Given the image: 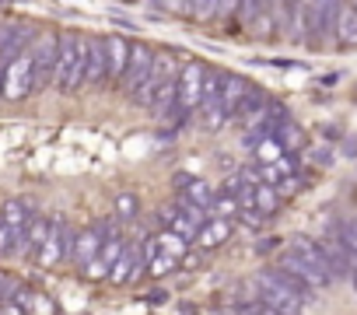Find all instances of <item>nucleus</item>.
<instances>
[{"instance_id": "nucleus-1", "label": "nucleus", "mask_w": 357, "mask_h": 315, "mask_svg": "<svg viewBox=\"0 0 357 315\" xmlns=\"http://www.w3.org/2000/svg\"><path fill=\"white\" fill-rule=\"evenodd\" d=\"M252 284H256V294H259L270 308H277L280 315H301L305 305L315 298L312 287L291 280V277H287L284 270H277V266H263V270L252 277Z\"/></svg>"}, {"instance_id": "nucleus-2", "label": "nucleus", "mask_w": 357, "mask_h": 315, "mask_svg": "<svg viewBox=\"0 0 357 315\" xmlns=\"http://www.w3.org/2000/svg\"><path fill=\"white\" fill-rule=\"evenodd\" d=\"M53 88L60 95H77L81 88H88V36L70 32V29L60 32Z\"/></svg>"}, {"instance_id": "nucleus-3", "label": "nucleus", "mask_w": 357, "mask_h": 315, "mask_svg": "<svg viewBox=\"0 0 357 315\" xmlns=\"http://www.w3.org/2000/svg\"><path fill=\"white\" fill-rule=\"evenodd\" d=\"M39 95L36 91V67H32V49H22L8 60L4 67V88H0V98L4 102H25Z\"/></svg>"}, {"instance_id": "nucleus-4", "label": "nucleus", "mask_w": 357, "mask_h": 315, "mask_svg": "<svg viewBox=\"0 0 357 315\" xmlns=\"http://www.w3.org/2000/svg\"><path fill=\"white\" fill-rule=\"evenodd\" d=\"M340 11V0H305V46L322 49L333 39V22Z\"/></svg>"}, {"instance_id": "nucleus-5", "label": "nucleus", "mask_w": 357, "mask_h": 315, "mask_svg": "<svg viewBox=\"0 0 357 315\" xmlns=\"http://www.w3.org/2000/svg\"><path fill=\"white\" fill-rule=\"evenodd\" d=\"M74 238H77V231H74L67 221H53V224H50L46 242H43V245H39V252L32 256V259H36V266H43V270H56V266L70 263Z\"/></svg>"}, {"instance_id": "nucleus-6", "label": "nucleus", "mask_w": 357, "mask_h": 315, "mask_svg": "<svg viewBox=\"0 0 357 315\" xmlns=\"http://www.w3.org/2000/svg\"><path fill=\"white\" fill-rule=\"evenodd\" d=\"M56 46H60V32L56 29H43L32 39V67H36V91L53 88V70H56Z\"/></svg>"}, {"instance_id": "nucleus-7", "label": "nucleus", "mask_w": 357, "mask_h": 315, "mask_svg": "<svg viewBox=\"0 0 357 315\" xmlns=\"http://www.w3.org/2000/svg\"><path fill=\"white\" fill-rule=\"evenodd\" d=\"M151 67H154V46H147V43H130V60H126V70H123L116 91L126 95V98H133V95L144 88V81L151 77Z\"/></svg>"}, {"instance_id": "nucleus-8", "label": "nucleus", "mask_w": 357, "mask_h": 315, "mask_svg": "<svg viewBox=\"0 0 357 315\" xmlns=\"http://www.w3.org/2000/svg\"><path fill=\"white\" fill-rule=\"evenodd\" d=\"M204 77L207 63L204 60H186L178 67V112H197L204 102Z\"/></svg>"}, {"instance_id": "nucleus-9", "label": "nucleus", "mask_w": 357, "mask_h": 315, "mask_svg": "<svg viewBox=\"0 0 357 315\" xmlns=\"http://www.w3.org/2000/svg\"><path fill=\"white\" fill-rule=\"evenodd\" d=\"M277 270H284L291 280H298V284H305V287H312V291H326L329 284H333V277L326 273V270H319L315 263H308V259H301L294 249H287V252H280L277 256V263H273Z\"/></svg>"}, {"instance_id": "nucleus-10", "label": "nucleus", "mask_w": 357, "mask_h": 315, "mask_svg": "<svg viewBox=\"0 0 357 315\" xmlns=\"http://www.w3.org/2000/svg\"><path fill=\"white\" fill-rule=\"evenodd\" d=\"M178 70H175V53H168V49H154V67H151V77L144 81V88L130 98L137 109H151L154 105V98H158V91H161V84L168 81V77H175Z\"/></svg>"}, {"instance_id": "nucleus-11", "label": "nucleus", "mask_w": 357, "mask_h": 315, "mask_svg": "<svg viewBox=\"0 0 357 315\" xmlns=\"http://www.w3.org/2000/svg\"><path fill=\"white\" fill-rule=\"evenodd\" d=\"M112 231H116V228H112V221H91V224H84V231H77V238H74L70 263H74L77 270H84V266L98 256L102 242H105Z\"/></svg>"}, {"instance_id": "nucleus-12", "label": "nucleus", "mask_w": 357, "mask_h": 315, "mask_svg": "<svg viewBox=\"0 0 357 315\" xmlns=\"http://www.w3.org/2000/svg\"><path fill=\"white\" fill-rule=\"evenodd\" d=\"M154 242H158V249H154V259H151V266H147V277H165V273H172L178 263H183L186 238H178V235H172V231H158Z\"/></svg>"}, {"instance_id": "nucleus-13", "label": "nucleus", "mask_w": 357, "mask_h": 315, "mask_svg": "<svg viewBox=\"0 0 357 315\" xmlns=\"http://www.w3.org/2000/svg\"><path fill=\"white\" fill-rule=\"evenodd\" d=\"M123 249H126V238H123L119 231H112V235L102 242L98 256L81 270V277H84V280H109V273H112V266H116V259H119Z\"/></svg>"}, {"instance_id": "nucleus-14", "label": "nucleus", "mask_w": 357, "mask_h": 315, "mask_svg": "<svg viewBox=\"0 0 357 315\" xmlns=\"http://www.w3.org/2000/svg\"><path fill=\"white\" fill-rule=\"evenodd\" d=\"M11 301H18L29 315H60L56 298H50L46 291L29 287V284H22V280H15V287H11Z\"/></svg>"}, {"instance_id": "nucleus-15", "label": "nucleus", "mask_w": 357, "mask_h": 315, "mask_svg": "<svg viewBox=\"0 0 357 315\" xmlns=\"http://www.w3.org/2000/svg\"><path fill=\"white\" fill-rule=\"evenodd\" d=\"M50 224H53V217H43L39 210H32V217H29L22 238L15 242V252L11 256H36L39 245L46 242V235H50Z\"/></svg>"}, {"instance_id": "nucleus-16", "label": "nucleus", "mask_w": 357, "mask_h": 315, "mask_svg": "<svg viewBox=\"0 0 357 315\" xmlns=\"http://www.w3.org/2000/svg\"><path fill=\"white\" fill-rule=\"evenodd\" d=\"M333 39L343 49H357V4L354 0H340V11L333 22Z\"/></svg>"}, {"instance_id": "nucleus-17", "label": "nucleus", "mask_w": 357, "mask_h": 315, "mask_svg": "<svg viewBox=\"0 0 357 315\" xmlns=\"http://www.w3.org/2000/svg\"><path fill=\"white\" fill-rule=\"evenodd\" d=\"M231 235H235V221H228V217H207V221L200 224V231H197L193 242H197L200 252H211V249L225 245Z\"/></svg>"}, {"instance_id": "nucleus-18", "label": "nucleus", "mask_w": 357, "mask_h": 315, "mask_svg": "<svg viewBox=\"0 0 357 315\" xmlns=\"http://www.w3.org/2000/svg\"><path fill=\"white\" fill-rule=\"evenodd\" d=\"M109 43V56H105V88H116L123 70H126V60H130V39L123 36H105Z\"/></svg>"}, {"instance_id": "nucleus-19", "label": "nucleus", "mask_w": 357, "mask_h": 315, "mask_svg": "<svg viewBox=\"0 0 357 315\" xmlns=\"http://www.w3.org/2000/svg\"><path fill=\"white\" fill-rule=\"evenodd\" d=\"M36 32L39 29H32V25H0V56L11 60L15 53L29 49L32 39H36Z\"/></svg>"}, {"instance_id": "nucleus-20", "label": "nucleus", "mask_w": 357, "mask_h": 315, "mask_svg": "<svg viewBox=\"0 0 357 315\" xmlns=\"http://www.w3.org/2000/svg\"><path fill=\"white\" fill-rule=\"evenodd\" d=\"M277 22L294 43L305 39V0H277Z\"/></svg>"}, {"instance_id": "nucleus-21", "label": "nucleus", "mask_w": 357, "mask_h": 315, "mask_svg": "<svg viewBox=\"0 0 357 315\" xmlns=\"http://www.w3.org/2000/svg\"><path fill=\"white\" fill-rule=\"evenodd\" d=\"M105 56H109L105 36H88V88H105Z\"/></svg>"}, {"instance_id": "nucleus-22", "label": "nucleus", "mask_w": 357, "mask_h": 315, "mask_svg": "<svg viewBox=\"0 0 357 315\" xmlns=\"http://www.w3.org/2000/svg\"><path fill=\"white\" fill-rule=\"evenodd\" d=\"M266 109H270V95H266L263 88H256V84H252V91L245 95V102L238 105V112H235V119H231V123H242V126H256V123H263Z\"/></svg>"}, {"instance_id": "nucleus-23", "label": "nucleus", "mask_w": 357, "mask_h": 315, "mask_svg": "<svg viewBox=\"0 0 357 315\" xmlns=\"http://www.w3.org/2000/svg\"><path fill=\"white\" fill-rule=\"evenodd\" d=\"M252 91V81L249 77H242V74H228V81H225V88H221V105H225V112L235 119V112H238V105L245 102V95Z\"/></svg>"}, {"instance_id": "nucleus-24", "label": "nucleus", "mask_w": 357, "mask_h": 315, "mask_svg": "<svg viewBox=\"0 0 357 315\" xmlns=\"http://www.w3.org/2000/svg\"><path fill=\"white\" fill-rule=\"evenodd\" d=\"M0 217H4V221L11 224L15 242H18V238H22V231H25V224H29V217H32V207H29L22 197H4V200H0Z\"/></svg>"}, {"instance_id": "nucleus-25", "label": "nucleus", "mask_w": 357, "mask_h": 315, "mask_svg": "<svg viewBox=\"0 0 357 315\" xmlns=\"http://www.w3.org/2000/svg\"><path fill=\"white\" fill-rule=\"evenodd\" d=\"M137 259H140V242H126V249L119 252V259H116V266H112V273H109V284H130L133 277H137Z\"/></svg>"}, {"instance_id": "nucleus-26", "label": "nucleus", "mask_w": 357, "mask_h": 315, "mask_svg": "<svg viewBox=\"0 0 357 315\" xmlns=\"http://www.w3.org/2000/svg\"><path fill=\"white\" fill-rule=\"evenodd\" d=\"M273 137L280 140L284 154H298V151H305V144H308V133H305L294 119H284V123L273 130Z\"/></svg>"}, {"instance_id": "nucleus-27", "label": "nucleus", "mask_w": 357, "mask_h": 315, "mask_svg": "<svg viewBox=\"0 0 357 315\" xmlns=\"http://www.w3.org/2000/svg\"><path fill=\"white\" fill-rule=\"evenodd\" d=\"M178 200L183 203H190V207H197V210H207L211 214V203H214V190L204 183V179H193L186 190H178Z\"/></svg>"}, {"instance_id": "nucleus-28", "label": "nucleus", "mask_w": 357, "mask_h": 315, "mask_svg": "<svg viewBox=\"0 0 357 315\" xmlns=\"http://www.w3.org/2000/svg\"><path fill=\"white\" fill-rule=\"evenodd\" d=\"M280 200H284V197H280V190H277V186H270V183H263V179H256V183H252V207H256V210H263L266 217L280 207Z\"/></svg>"}, {"instance_id": "nucleus-29", "label": "nucleus", "mask_w": 357, "mask_h": 315, "mask_svg": "<svg viewBox=\"0 0 357 315\" xmlns=\"http://www.w3.org/2000/svg\"><path fill=\"white\" fill-rule=\"evenodd\" d=\"M197 112H200V126H204L207 133H218L225 123H231V116H228V112H225V105H221V95H218L214 102H204Z\"/></svg>"}, {"instance_id": "nucleus-30", "label": "nucleus", "mask_w": 357, "mask_h": 315, "mask_svg": "<svg viewBox=\"0 0 357 315\" xmlns=\"http://www.w3.org/2000/svg\"><path fill=\"white\" fill-rule=\"evenodd\" d=\"M112 210H116V221H119V224H130V221L140 217V197L130 193V190H123V193L112 200Z\"/></svg>"}, {"instance_id": "nucleus-31", "label": "nucleus", "mask_w": 357, "mask_h": 315, "mask_svg": "<svg viewBox=\"0 0 357 315\" xmlns=\"http://www.w3.org/2000/svg\"><path fill=\"white\" fill-rule=\"evenodd\" d=\"M252 154H256V165H273V162H280V158H284V147H280L277 137H263L252 147Z\"/></svg>"}, {"instance_id": "nucleus-32", "label": "nucleus", "mask_w": 357, "mask_h": 315, "mask_svg": "<svg viewBox=\"0 0 357 315\" xmlns=\"http://www.w3.org/2000/svg\"><path fill=\"white\" fill-rule=\"evenodd\" d=\"M238 210H242V203H238V197H231V193H214V203H211V217H228V221H235L238 217Z\"/></svg>"}, {"instance_id": "nucleus-33", "label": "nucleus", "mask_w": 357, "mask_h": 315, "mask_svg": "<svg viewBox=\"0 0 357 315\" xmlns=\"http://www.w3.org/2000/svg\"><path fill=\"white\" fill-rule=\"evenodd\" d=\"M190 18L197 22H221V0H193V8H190Z\"/></svg>"}, {"instance_id": "nucleus-34", "label": "nucleus", "mask_w": 357, "mask_h": 315, "mask_svg": "<svg viewBox=\"0 0 357 315\" xmlns=\"http://www.w3.org/2000/svg\"><path fill=\"white\" fill-rule=\"evenodd\" d=\"M235 221H242L245 228H252V231H259V228H263V221H266V214H263V210H256V207H242Z\"/></svg>"}, {"instance_id": "nucleus-35", "label": "nucleus", "mask_w": 357, "mask_h": 315, "mask_svg": "<svg viewBox=\"0 0 357 315\" xmlns=\"http://www.w3.org/2000/svg\"><path fill=\"white\" fill-rule=\"evenodd\" d=\"M11 252H15V231L4 217H0V256H11Z\"/></svg>"}, {"instance_id": "nucleus-36", "label": "nucleus", "mask_w": 357, "mask_h": 315, "mask_svg": "<svg viewBox=\"0 0 357 315\" xmlns=\"http://www.w3.org/2000/svg\"><path fill=\"white\" fill-rule=\"evenodd\" d=\"M161 8H168L172 15H186L190 18V8H193V0H158Z\"/></svg>"}, {"instance_id": "nucleus-37", "label": "nucleus", "mask_w": 357, "mask_h": 315, "mask_svg": "<svg viewBox=\"0 0 357 315\" xmlns=\"http://www.w3.org/2000/svg\"><path fill=\"white\" fill-rule=\"evenodd\" d=\"M0 315H29L18 301H11V298H4V301H0Z\"/></svg>"}, {"instance_id": "nucleus-38", "label": "nucleus", "mask_w": 357, "mask_h": 315, "mask_svg": "<svg viewBox=\"0 0 357 315\" xmlns=\"http://www.w3.org/2000/svg\"><path fill=\"white\" fill-rule=\"evenodd\" d=\"M15 280H18V277H8L4 270H0V301H4V298H11V287H15Z\"/></svg>"}, {"instance_id": "nucleus-39", "label": "nucleus", "mask_w": 357, "mask_h": 315, "mask_svg": "<svg viewBox=\"0 0 357 315\" xmlns=\"http://www.w3.org/2000/svg\"><path fill=\"white\" fill-rule=\"evenodd\" d=\"M350 284H354V294H357V266H354V273H350Z\"/></svg>"}]
</instances>
